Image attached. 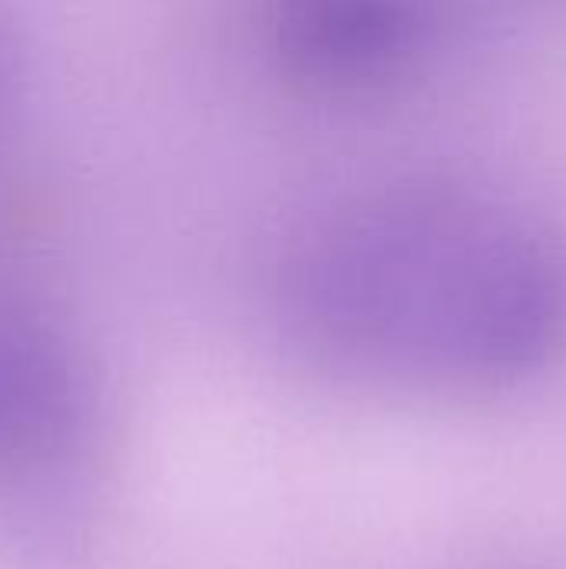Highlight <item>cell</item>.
Masks as SVG:
<instances>
[{
    "instance_id": "cell-2",
    "label": "cell",
    "mask_w": 566,
    "mask_h": 569,
    "mask_svg": "<svg viewBox=\"0 0 566 569\" xmlns=\"http://www.w3.org/2000/svg\"><path fill=\"white\" fill-rule=\"evenodd\" d=\"M277 47L317 83H374L420 60L437 33V0H277Z\"/></svg>"
},
{
    "instance_id": "cell-1",
    "label": "cell",
    "mask_w": 566,
    "mask_h": 569,
    "mask_svg": "<svg viewBox=\"0 0 566 569\" xmlns=\"http://www.w3.org/2000/svg\"><path fill=\"white\" fill-rule=\"evenodd\" d=\"M287 310L310 350L370 380L514 390L566 353V237L490 190L387 187L297 253Z\"/></svg>"
},
{
    "instance_id": "cell-3",
    "label": "cell",
    "mask_w": 566,
    "mask_h": 569,
    "mask_svg": "<svg viewBox=\"0 0 566 569\" xmlns=\"http://www.w3.org/2000/svg\"><path fill=\"white\" fill-rule=\"evenodd\" d=\"M13 97H17V50L7 27L0 23V123L13 107Z\"/></svg>"
}]
</instances>
